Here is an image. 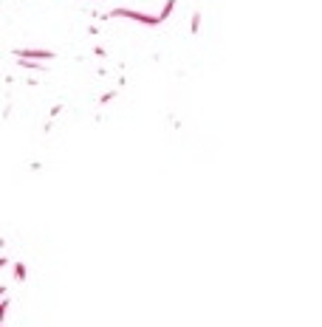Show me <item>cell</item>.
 Here are the masks:
<instances>
[{"instance_id": "1", "label": "cell", "mask_w": 322, "mask_h": 327, "mask_svg": "<svg viewBox=\"0 0 322 327\" xmlns=\"http://www.w3.org/2000/svg\"><path fill=\"white\" fill-rule=\"evenodd\" d=\"M17 60H57V54L48 48H14Z\"/></svg>"}, {"instance_id": "2", "label": "cell", "mask_w": 322, "mask_h": 327, "mask_svg": "<svg viewBox=\"0 0 322 327\" xmlns=\"http://www.w3.org/2000/svg\"><path fill=\"white\" fill-rule=\"evenodd\" d=\"M11 274H14V282L23 285L28 279V268L23 265V262H11Z\"/></svg>"}]
</instances>
